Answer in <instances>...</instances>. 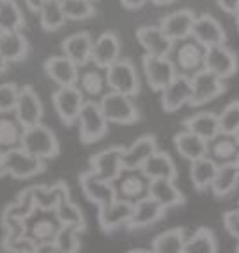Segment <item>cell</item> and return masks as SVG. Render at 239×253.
I'll return each instance as SVG.
<instances>
[{"label": "cell", "instance_id": "obj_3", "mask_svg": "<svg viewBox=\"0 0 239 253\" xmlns=\"http://www.w3.org/2000/svg\"><path fill=\"white\" fill-rule=\"evenodd\" d=\"M99 106L103 110L109 123L116 125H133L140 121V112L131 101L129 95L118 93V91H105L99 97Z\"/></svg>", "mask_w": 239, "mask_h": 253}, {"label": "cell", "instance_id": "obj_38", "mask_svg": "<svg viewBox=\"0 0 239 253\" xmlns=\"http://www.w3.org/2000/svg\"><path fill=\"white\" fill-rule=\"evenodd\" d=\"M185 242V229L183 227H174L170 231H165L153 238L152 252L155 253H183Z\"/></svg>", "mask_w": 239, "mask_h": 253}, {"label": "cell", "instance_id": "obj_24", "mask_svg": "<svg viewBox=\"0 0 239 253\" xmlns=\"http://www.w3.org/2000/svg\"><path fill=\"white\" fill-rule=\"evenodd\" d=\"M192 38L200 41L204 47L221 45L226 41V32L213 15H196L194 26H192Z\"/></svg>", "mask_w": 239, "mask_h": 253}, {"label": "cell", "instance_id": "obj_28", "mask_svg": "<svg viewBox=\"0 0 239 253\" xmlns=\"http://www.w3.org/2000/svg\"><path fill=\"white\" fill-rule=\"evenodd\" d=\"M30 45L21 30L0 32V56L8 63L23 62L28 56Z\"/></svg>", "mask_w": 239, "mask_h": 253}, {"label": "cell", "instance_id": "obj_35", "mask_svg": "<svg viewBox=\"0 0 239 253\" xmlns=\"http://www.w3.org/2000/svg\"><path fill=\"white\" fill-rule=\"evenodd\" d=\"M239 184V168L236 162L232 164H223L217 168L215 179L211 182V192L215 198H226L230 196Z\"/></svg>", "mask_w": 239, "mask_h": 253}, {"label": "cell", "instance_id": "obj_5", "mask_svg": "<svg viewBox=\"0 0 239 253\" xmlns=\"http://www.w3.org/2000/svg\"><path fill=\"white\" fill-rule=\"evenodd\" d=\"M4 162H6L8 175H11L17 181L32 179V177L43 173V171L47 169L43 158L36 157L32 153H28V151L23 149L21 145H17L13 149L4 151Z\"/></svg>", "mask_w": 239, "mask_h": 253}, {"label": "cell", "instance_id": "obj_1", "mask_svg": "<svg viewBox=\"0 0 239 253\" xmlns=\"http://www.w3.org/2000/svg\"><path fill=\"white\" fill-rule=\"evenodd\" d=\"M168 58L172 60L178 75H185V77H194L196 73L204 69V62H206V47L196 41L192 36L185 38V40H178L172 45V50Z\"/></svg>", "mask_w": 239, "mask_h": 253}, {"label": "cell", "instance_id": "obj_39", "mask_svg": "<svg viewBox=\"0 0 239 253\" xmlns=\"http://www.w3.org/2000/svg\"><path fill=\"white\" fill-rule=\"evenodd\" d=\"M38 15H40L41 28L45 32L60 30L67 23V17L64 13V8H62V0H45V4L41 6Z\"/></svg>", "mask_w": 239, "mask_h": 253}, {"label": "cell", "instance_id": "obj_20", "mask_svg": "<svg viewBox=\"0 0 239 253\" xmlns=\"http://www.w3.org/2000/svg\"><path fill=\"white\" fill-rule=\"evenodd\" d=\"M194 21H196L194 11H191V9H178V11H172V13L163 17L159 26L170 40L178 41L191 36Z\"/></svg>", "mask_w": 239, "mask_h": 253}, {"label": "cell", "instance_id": "obj_59", "mask_svg": "<svg viewBox=\"0 0 239 253\" xmlns=\"http://www.w3.org/2000/svg\"><path fill=\"white\" fill-rule=\"evenodd\" d=\"M236 252H238V253H239V244H238V248H236Z\"/></svg>", "mask_w": 239, "mask_h": 253}, {"label": "cell", "instance_id": "obj_12", "mask_svg": "<svg viewBox=\"0 0 239 253\" xmlns=\"http://www.w3.org/2000/svg\"><path fill=\"white\" fill-rule=\"evenodd\" d=\"M192 80L185 75H176L161 91V108L165 112H176L185 104H191Z\"/></svg>", "mask_w": 239, "mask_h": 253}, {"label": "cell", "instance_id": "obj_53", "mask_svg": "<svg viewBox=\"0 0 239 253\" xmlns=\"http://www.w3.org/2000/svg\"><path fill=\"white\" fill-rule=\"evenodd\" d=\"M8 175V169H6V162H4V151L0 149V179Z\"/></svg>", "mask_w": 239, "mask_h": 253}, {"label": "cell", "instance_id": "obj_43", "mask_svg": "<svg viewBox=\"0 0 239 253\" xmlns=\"http://www.w3.org/2000/svg\"><path fill=\"white\" fill-rule=\"evenodd\" d=\"M62 8L67 21H86L97 13L94 2L90 0H62Z\"/></svg>", "mask_w": 239, "mask_h": 253}, {"label": "cell", "instance_id": "obj_40", "mask_svg": "<svg viewBox=\"0 0 239 253\" xmlns=\"http://www.w3.org/2000/svg\"><path fill=\"white\" fill-rule=\"evenodd\" d=\"M24 15L17 0H0V32L23 30Z\"/></svg>", "mask_w": 239, "mask_h": 253}, {"label": "cell", "instance_id": "obj_45", "mask_svg": "<svg viewBox=\"0 0 239 253\" xmlns=\"http://www.w3.org/2000/svg\"><path fill=\"white\" fill-rule=\"evenodd\" d=\"M219 128L224 134L236 136V132L239 130V101H232L219 114Z\"/></svg>", "mask_w": 239, "mask_h": 253}, {"label": "cell", "instance_id": "obj_27", "mask_svg": "<svg viewBox=\"0 0 239 253\" xmlns=\"http://www.w3.org/2000/svg\"><path fill=\"white\" fill-rule=\"evenodd\" d=\"M32 194L38 211H43V212H53L62 199L71 198L69 186L64 181L55 182L51 186H43V184L32 186Z\"/></svg>", "mask_w": 239, "mask_h": 253}, {"label": "cell", "instance_id": "obj_55", "mask_svg": "<svg viewBox=\"0 0 239 253\" xmlns=\"http://www.w3.org/2000/svg\"><path fill=\"white\" fill-rule=\"evenodd\" d=\"M150 2L155 4V6H168V4H172L176 0H150Z\"/></svg>", "mask_w": 239, "mask_h": 253}, {"label": "cell", "instance_id": "obj_18", "mask_svg": "<svg viewBox=\"0 0 239 253\" xmlns=\"http://www.w3.org/2000/svg\"><path fill=\"white\" fill-rule=\"evenodd\" d=\"M136 40L140 47L146 50V54L152 56H168L172 50L174 41L163 32L159 24H146L136 30Z\"/></svg>", "mask_w": 239, "mask_h": 253}, {"label": "cell", "instance_id": "obj_25", "mask_svg": "<svg viewBox=\"0 0 239 253\" xmlns=\"http://www.w3.org/2000/svg\"><path fill=\"white\" fill-rule=\"evenodd\" d=\"M238 155H239V143L236 140V136L219 132L215 138L207 140V157L211 158L213 162H217V166L236 162Z\"/></svg>", "mask_w": 239, "mask_h": 253}, {"label": "cell", "instance_id": "obj_34", "mask_svg": "<svg viewBox=\"0 0 239 253\" xmlns=\"http://www.w3.org/2000/svg\"><path fill=\"white\" fill-rule=\"evenodd\" d=\"M183 126L187 130L194 132L196 136H200V138H204V140H211L221 132L219 114H215V112H198V114L185 119Z\"/></svg>", "mask_w": 239, "mask_h": 253}, {"label": "cell", "instance_id": "obj_21", "mask_svg": "<svg viewBox=\"0 0 239 253\" xmlns=\"http://www.w3.org/2000/svg\"><path fill=\"white\" fill-rule=\"evenodd\" d=\"M40 214L34 212L28 220H26V235L32 238L36 244L40 242H49L55 240L56 233L60 229V221L56 220L55 212H43L38 211Z\"/></svg>", "mask_w": 239, "mask_h": 253}, {"label": "cell", "instance_id": "obj_8", "mask_svg": "<svg viewBox=\"0 0 239 253\" xmlns=\"http://www.w3.org/2000/svg\"><path fill=\"white\" fill-rule=\"evenodd\" d=\"M112 184L116 190V198L131 201V203L148 198L150 194V177L140 168L138 169L123 168V171L112 181Z\"/></svg>", "mask_w": 239, "mask_h": 253}, {"label": "cell", "instance_id": "obj_48", "mask_svg": "<svg viewBox=\"0 0 239 253\" xmlns=\"http://www.w3.org/2000/svg\"><path fill=\"white\" fill-rule=\"evenodd\" d=\"M224 227L239 244V211H228L224 214Z\"/></svg>", "mask_w": 239, "mask_h": 253}, {"label": "cell", "instance_id": "obj_50", "mask_svg": "<svg viewBox=\"0 0 239 253\" xmlns=\"http://www.w3.org/2000/svg\"><path fill=\"white\" fill-rule=\"evenodd\" d=\"M36 253H60V250L55 240H49V242H40L36 246Z\"/></svg>", "mask_w": 239, "mask_h": 253}, {"label": "cell", "instance_id": "obj_42", "mask_svg": "<svg viewBox=\"0 0 239 253\" xmlns=\"http://www.w3.org/2000/svg\"><path fill=\"white\" fill-rule=\"evenodd\" d=\"M23 136V125L15 118L0 116V149L8 151L21 145Z\"/></svg>", "mask_w": 239, "mask_h": 253}, {"label": "cell", "instance_id": "obj_49", "mask_svg": "<svg viewBox=\"0 0 239 253\" xmlns=\"http://www.w3.org/2000/svg\"><path fill=\"white\" fill-rule=\"evenodd\" d=\"M215 2L224 13H230V15H234L239 8V0H215Z\"/></svg>", "mask_w": 239, "mask_h": 253}, {"label": "cell", "instance_id": "obj_11", "mask_svg": "<svg viewBox=\"0 0 239 253\" xmlns=\"http://www.w3.org/2000/svg\"><path fill=\"white\" fill-rule=\"evenodd\" d=\"M192 80V99L191 106H202V104L209 103L217 99L219 95L224 93V80L221 77H217L215 73L202 69L200 73H196L194 77H191Z\"/></svg>", "mask_w": 239, "mask_h": 253}, {"label": "cell", "instance_id": "obj_23", "mask_svg": "<svg viewBox=\"0 0 239 253\" xmlns=\"http://www.w3.org/2000/svg\"><path fill=\"white\" fill-rule=\"evenodd\" d=\"M92 47H94V38L90 36V32H77L62 41V54L71 58L79 67H82L92 60Z\"/></svg>", "mask_w": 239, "mask_h": 253}, {"label": "cell", "instance_id": "obj_36", "mask_svg": "<svg viewBox=\"0 0 239 253\" xmlns=\"http://www.w3.org/2000/svg\"><path fill=\"white\" fill-rule=\"evenodd\" d=\"M217 168H219L217 162H213L207 155L202 158L192 160L189 175H191V182L194 184V188L198 190V192H204V190L211 188V182L215 179Z\"/></svg>", "mask_w": 239, "mask_h": 253}, {"label": "cell", "instance_id": "obj_13", "mask_svg": "<svg viewBox=\"0 0 239 253\" xmlns=\"http://www.w3.org/2000/svg\"><path fill=\"white\" fill-rule=\"evenodd\" d=\"M15 119L23 125V128L41 123L43 118V104L32 86H23L19 89L15 108H13Z\"/></svg>", "mask_w": 239, "mask_h": 253}, {"label": "cell", "instance_id": "obj_4", "mask_svg": "<svg viewBox=\"0 0 239 253\" xmlns=\"http://www.w3.org/2000/svg\"><path fill=\"white\" fill-rule=\"evenodd\" d=\"M21 147L26 149L28 153H32V155H36V157L43 158V160L58 157V153H60V145H58L56 134L49 126L41 125V123L23 128Z\"/></svg>", "mask_w": 239, "mask_h": 253}, {"label": "cell", "instance_id": "obj_2", "mask_svg": "<svg viewBox=\"0 0 239 253\" xmlns=\"http://www.w3.org/2000/svg\"><path fill=\"white\" fill-rule=\"evenodd\" d=\"M77 125H79V136L82 143H96L103 140L109 132V121L99 106V101L96 99L84 101L77 118Z\"/></svg>", "mask_w": 239, "mask_h": 253}, {"label": "cell", "instance_id": "obj_33", "mask_svg": "<svg viewBox=\"0 0 239 253\" xmlns=\"http://www.w3.org/2000/svg\"><path fill=\"white\" fill-rule=\"evenodd\" d=\"M34 212H38V207H36L32 186H30V188H24L17 196L15 201L6 207L4 216H2V223H6V221H26Z\"/></svg>", "mask_w": 239, "mask_h": 253}, {"label": "cell", "instance_id": "obj_56", "mask_svg": "<svg viewBox=\"0 0 239 253\" xmlns=\"http://www.w3.org/2000/svg\"><path fill=\"white\" fill-rule=\"evenodd\" d=\"M234 17H236V28H238V32H239V8H238V11L234 13Z\"/></svg>", "mask_w": 239, "mask_h": 253}, {"label": "cell", "instance_id": "obj_26", "mask_svg": "<svg viewBox=\"0 0 239 253\" xmlns=\"http://www.w3.org/2000/svg\"><path fill=\"white\" fill-rule=\"evenodd\" d=\"M77 87L84 93L86 99H96L105 93L107 89V77H105V69L97 67V65H82L79 71V79H77Z\"/></svg>", "mask_w": 239, "mask_h": 253}, {"label": "cell", "instance_id": "obj_14", "mask_svg": "<svg viewBox=\"0 0 239 253\" xmlns=\"http://www.w3.org/2000/svg\"><path fill=\"white\" fill-rule=\"evenodd\" d=\"M238 67H239L238 56L234 54V50H230L224 43L213 45V47H206L204 69L215 73L217 77L226 80L238 73Z\"/></svg>", "mask_w": 239, "mask_h": 253}, {"label": "cell", "instance_id": "obj_10", "mask_svg": "<svg viewBox=\"0 0 239 253\" xmlns=\"http://www.w3.org/2000/svg\"><path fill=\"white\" fill-rule=\"evenodd\" d=\"M133 209L135 203L125 201V199H112L111 203H105L99 207V214H97V221L103 233H112V231L120 229V227H127L131 216H133Z\"/></svg>", "mask_w": 239, "mask_h": 253}, {"label": "cell", "instance_id": "obj_9", "mask_svg": "<svg viewBox=\"0 0 239 253\" xmlns=\"http://www.w3.org/2000/svg\"><path fill=\"white\" fill-rule=\"evenodd\" d=\"M142 71L144 79L148 82V86L152 91L161 93L170 80L174 79L176 67L172 60L168 56H152V54H144L142 58Z\"/></svg>", "mask_w": 239, "mask_h": 253}, {"label": "cell", "instance_id": "obj_52", "mask_svg": "<svg viewBox=\"0 0 239 253\" xmlns=\"http://www.w3.org/2000/svg\"><path fill=\"white\" fill-rule=\"evenodd\" d=\"M24 6L30 9V11H34V13H38L41 9V6L45 4V0H23Z\"/></svg>", "mask_w": 239, "mask_h": 253}, {"label": "cell", "instance_id": "obj_15", "mask_svg": "<svg viewBox=\"0 0 239 253\" xmlns=\"http://www.w3.org/2000/svg\"><path fill=\"white\" fill-rule=\"evenodd\" d=\"M123 168V147H107L90 158V169L105 181L112 182Z\"/></svg>", "mask_w": 239, "mask_h": 253}, {"label": "cell", "instance_id": "obj_54", "mask_svg": "<svg viewBox=\"0 0 239 253\" xmlns=\"http://www.w3.org/2000/svg\"><path fill=\"white\" fill-rule=\"evenodd\" d=\"M8 65H9V63L6 62L2 56H0V77H2V75H4L6 71H8Z\"/></svg>", "mask_w": 239, "mask_h": 253}, {"label": "cell", "instance_id": "obj_51", "mask_svg": "<svg viewBox=\"0 0 239 253\" xmlns=\"http://www.w3.org/2000/svg\"><path fill=\"white\" fill-rule=\"evenodd\" d=\"M150 0H121V6L125 9H140L142 6H146Z\"/></svg>", "mask_w": 239, "mask_h": 253}, {"label": "cell", "instance_id": "obj_60", "mask_svg": "<svg viewBox=\"0 0 239 253\" xmlns=\"http://www.w3.org/2000/svg\"><path fill=\"white\" fill-rule=\"evenodd\" d=\"M90 2H96V0H90Z\"/></svg>", "mask_w": 239, "mask_h": 253}, {"label": "cell", "instance_id": "obj_41", "mask_svg": "<svg viewBox=\"0 0 239 253\" xmlns=\"http://www.w3.org/2000/svg\"><path fill=\"white\" fill-rule=\"evenodd\" d=\"M219 244L213 231L207 227H200L191 238H187L183 253H217Z\"/></svg>", "mask_w": 239, "mask_h": 253}, {"label": "cell", "instance_id": "obj_32", "mask_svg": "<svg viewBox=\"0 0 239 253\" xmlns=\"http://www.w3.org/2000/svg\"><path fill=\"white\" fill-rule=\"evenodd\" d=\"M174 147L189 162L207 155V140L200 138V136H196L194 132L187 130V128L183 132H178L174 136Z\"/></svg>", "mask_w": 239, "mask_h": 253}, {"label": "cell", "instance_id": "obj_31", "mask_svg": "<svg viewBox=\"0 0 239 253\" xmlns=\"http://www.w3.org/2000/svg\"><path fill=\"white\" fill-rule=\"evenodd\" d=\"M140 169L150 179H172V181H176V177H178V169H176L172 157L159 149L144 162Z\"/></svg>", "mask_w": 239, "mask_h": 253}, {"label": "cell", "instance_id": "obj_17", "mask_svg": "<svg viewBox=\"0 0 239 253\" xmlns=\"http://www.w3.org/2000/svg\"><path fill=\"white\" fill-rule=\"evenodd\" d=\"M43 71L58 86H73V84H77L80 67L73 62L71 58L62 54L47 58L43 63Z\"/></svg>", "mask_w": 239, "mask_h": 253}, {"label": "cell", "instance_id": "obj_19", "mask_svg": "<svg viewBox=\"0 0 239 253\" xmlns=\"http://www.w3.org/2000/svg\"><path fill=\"white\" fill-rule=\"evenodd\" d=\"M165 214H167V209L161 205L159 201H155L153 198L148 196V198H144L135 203L133 216H131L127 229H146V227H150V225L157 223L159 220H163Z\"/></svg>", "mask_w": 239, "mask_h": 253}, {"label": "cell", "instance_id": "obj_16", "mask_svg": "<svg viewBox=\"0 0 239 253\" xmlns=\"http://www.w3.org/2000/svg\"><path fill=\"white\" fill-rule=\"evenodd\" d=\"M79 182H80V188H82V194H84L86 199H90L94 205L101 207V205H105V203H111L112 199H116L114 184H112L111 181H105L101 177H97L92 169L80 173Z\"/></svg>", "mask_w": 239, "mask_h": 253}, {"label": "cell", "instance_id": "obj_44", "mask_svg": "<svg viewBox=\"0 0 239 253\" xmlns=\"http://www.w3.org/2000/svg\"><path fill=\"white\" fill-rule=\"evenodd\" d=\"M55 242L60 253H77L80 250V231L69 225H60Z\"/></svg>", "mask_w": 239, "mask_h": 253}, {"label": "cell", "instance_id": "obj_29", "mask_svg": "<svg viewBox=\"0 0 239 253\" xmlns=\"http://www.w3.org/2000/svg\"><path fill=\"white\" fill-rule=\"evenodd\" d=\"M155 151H157V138L153 134L140 136L138 140H135V143L123 147V166L138 169Z\"/></svg>", "mask_w": 239, "mask_h": 253}, {"label": "cell", "instance_id": "obj_57", "mask_svg": "<svg viewBox=\"0 0 239 253\" xmlns=\"http://www.w3.org/2000/svg\"><path fill=\"white\" fill-rule=\"evenodd\" d=\"M236 140H238V143H239V130L236 132Z\"/></svg>", "mask_w": 239, "mask_h": 253}, {"label": "cell", "instance_id": "obj_22", "mask_svg": "<svg viewBox=\"0 0 239 253\" xmlns=\"http://www.w3.org/2000/svg\"><path fill=\"white\" fill-rule=\"evenodd\" d=\"M120 60V40L114 32H103L101 36H97L94 40V47H92V60L101 69H107L111 63Z\"/></svg>", "mask_w": 239, "mask_h": 253}, {"label": "cell", "instance_id": "obj_37", "mask_svg": "<svg viewBox=\"0 0 239 253\" xmlns=\"http://www.w3.org/2000/svg\"><path fill=\"white\" fill-rule=\"evenodd\" d=\"M53 212H55L56 220L60 221V225L75 227V229H79L80 233L86 231V218H84V214L80 211V207L71 201V198L62 199Z\"/></svg>", "mask_w": 239, "mask_h": 253}, {"label": "cell", "instance_id": "obj_7", "mask_svg": "<svg viewBox=\"0 0 239 253\" xmlns=\"http://www.w3.org/2000/svg\"><path fill=\"white\" fill-rule=\"evenodd\" d=\"M53 106L56 110V116L65 126H71L77 123V118L80 114V108L86 101L84 93L80 91L77 84L73 86H58V89L53 91Z\"/></svg>", "mask_w": 239, "mask_h": 253}, {"label": "cell", "instance_id": "obj_58", "mask_svg": "<svg viewBox=\"0 0 239 253\" xmlns=\"http://www.w3.org/2000/svg\"><path fill=\"white\" fill-rule=\"evenodd\" d=\"M236 164H238V168H239V155H238V160H236Z\"/></svg>", "mask_w": 239, "mask_h": 253}, {"label": "cell", "instance_id": "obj_6", "mask_svg": "<svg viewBox=\"0 0 239 253\" xmlns=\"http://www.w3.org/2000/svg\"><path fill=\"white\" fill-rule=\"evenodd\" d=\"M105 77H107V86L112 91L135 97L140 91V79L135 69V63L131 60H116L105 69Z\"/></svg>", "mask_w": 239, "mask_h": 253}, {"label": "cell", "instance_id": "obj_46", "mask_svg": "<svg viewBox=\"0 0 239 253\" xmlns=\"http://www.w3.org/2000/svg\"><path fill=\"white\" fill-rule=\"evenodd\" d=\"M36 242L24 235H17V237H4L2 240V250L11 253H36Z\"/></svg>", "mask_w": 239, "mask_h": 253}, {"label": "cell", "instance_id": "obj_47", "mask_svg": "<svg viewBox=\"0 0 239 253\" xmlns=\"http://www.w3.org/2000/svg\"><path fill=\"white\" fill-rule=\"evenodd\" d=\"M19 89H21V87L17 86V84H13V82L0 84V114H9V112H13L17 97H19Z\"/></svg>", "mask_w": 239, "mask_h": 253}, {"label": "cell", "instance_id": "obj_30", "mask_svg": "<svg viewBox=\"0 0 239 253\" xmlns=\"http://www.w3.org/2000/svg\"><path fill=\"white\" fill-rule=\"evenodd\" d=\"M150 198L159 201L165 209H172V207L185 205L183 192L176 186L172 179H150Z\"/></svg>", "mask_w": 239, "mask_h": 253}]
</instances>
